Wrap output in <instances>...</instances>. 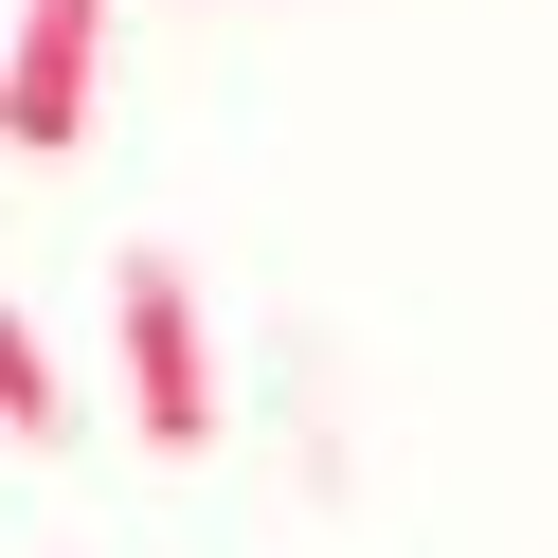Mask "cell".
<instances>
[{"mask_svg":"<svg viewBox=\"0 0 558 558\" xmlns=\"http://www.w3.org/2000/svg\"><path fill=\"white\" fill-rule=\"evenodd\" d=\"M109 19L126 0H19V37H0V145L19 162L90 145V109H109Z\"/></svg>","mask_w":558,"mask_h":558,"instance_id":"2","label":"cell"},{"mask_svg":"<svg viewBox=\"0 0 558 558\" xmlns=\"http://www.w3.org/2000/svg\"><path fill=\"white\" fill-rule=\"evenodd\" d=\"M109 342H126V433H145V450H217V433H234L217 325H198V270H181V253H126V270H109Z\"/></svg>","mask_w":558,"mask_h":558,"instance_id":"1","label":"cell"},{"mask_svg":"<svg viewBox=\"0 0 558 558\" xmlns=\"http://www.w3.org/2000/svg\"><path fill=\"white\" fill-rule=\"evenodd\" d=\"M0 433H19V450H73V378H54V342L19 325V306H0Z\"/></svg>","mask_w":558,"mask_h":558,"instance_id":"3","label":"cell"}]
</instances>
